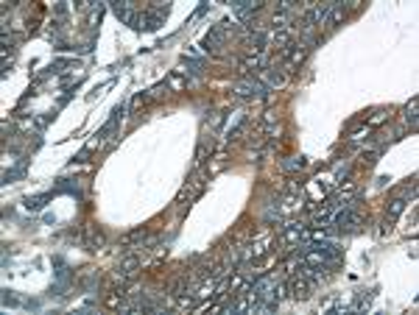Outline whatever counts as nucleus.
Returning a JSON list of instances; mask_svg holds the SVG:
<instances>
[{"label":"nucleus","mask_w":419,"mask_h":315,"mask_svg":"<svg viewBox=\"0 0 419 315\" xmlns=\"http://www.w3.org/2000/svg\"><path fill=\"white\" fill-rule=\"evenodd\" d=\"M380 154H383V145H375L372 151H363V154H361V165L372 168V165L377 162V156H380Z\"/></svg>","instance_id":"6e6552de"},{"label":"nucleus","mask_w":419,"mask_h":315,"mask_svg":"<svg viewBox=\"0 0 419 315\" xmlns=\"http://www.w3.org/2000/svg\"><path fill=\"white\" fill-rule=\"evenodd\" d=\"M344 14H347V8H344L341 3H335V6H333V14L327 17V22H324V25H327V28H335V25H338V22L344 20Z\"/></svg>","instance_id":"0eeeda50"},{"label":"nucleus","mask_w":419,"mask_h":315,"mask_svg":"<svg viewBox=\"0 0 419 315\" xmlns=\"http://www.w3.org/2000/svg\"><path fill=\"white\" fill-rule=\"evenodd\" d=\"M403 210H405V198H397V201H391V207H389V220H394V217H397Z\"/></svg>","instance_id":"f8f14e48"},{"label":"nucleus","mask_w":419,"mask_h":315,"mask_svg":"<svg viewBox=\"0 0 419 315\" xmlns=\"http://www.w3.org/2000/svg\"><path fill=\"white\" fill-rule=\"evenodd\" d=\"M235 92H238L241 98H266V95H269V87L255 81V78H249V81L235 84Z\"/></svg>","instance_id":"f03ea898"},{"label":"nucleus","mask_w":419,"mask_h":315,"mask_svg":"<svg viewBox=\"0 0 419 315\" xmlns=\"http://www.w3.org/2000/svg\"><path fill=\"white\" fill-rule=\"evenodd\" d=\"M87 248H90V251H95V248H98V245H104V234H101L98 229H95V226H90V229H87Z\"/></svg>","instance_id":"39448f33"},{"label":"nucleus","mask_w":419,"mask_h":315,"mask_svg":"<svg viewBox=\"0 0 419 315\" xmlns=\"http://www.w3.org/2000/svg\"><path fill=\"white\" fill-rule=\"evenodd\" d=\"M358 223H361V215L355 212L352 204H344L341 210L333 215V226H338V229H355Z\"/></svg>","instance_id":"f257e3e1"},{"label":"nucleus","mask_w":419,"mask_h":315,"mask_svg":"<svg viewBox=\"0 0 419 315\" xmlns=\"http://www.w3.org/2000/svg\"><path fill=\"white\" fill-rule=\"evenodd\" d=\"M56 193H70L73 198H81V190H78V182H70V179H62L56 184Z\"/></svg>","instance_id":"423d86ee"},{"label":"nucleus","mask_w":419,"mask_h":315,"mask_svg":"<svg viewBox=\"0 0 419 315\" xmlns=\"http://www.w3.org/2000/svg\"><path fill=\"white\" fill-rule=\"evenodd\" d=\"M305 165H307L305 156H291V159L282 162V170H299V168H305Z\"/></svg>","instance_id":"9b49d317"},{"label":"nucleus","mask_w":419,"mask_h":315,"mask_svg":"<svg viewBox=\"0 0 419 315\" xmlns=\"http://www.w3.org/2000/svg\"><path fill=\"white\" fill-rule=\"evenodd\" d=\"M140 237H145V229H137V231H132V234H126L123 243H135V240H140Z\"/></svg>","instance_id":"2eb2a0df"},{"label":"nucleus","mask_w":419,"mask_h":315,"mask_svg":"<svg viewBox=\"0 0 419 315\" xmlns=\"http://www.w3.org/2000/svg\"><path fill=\"white\" fill-rule=\"evenodd\" d=\"M25 165H28V162L22 159V162L17 165L14 170H6V173H3V182L8 184V182H14V179H20V176H25Z\"/></svg>","instance_id":"9d476101"},{"label":"nucleus","mask_w":419,"mask_h":315,"mask_svg":"<svg viewBox=\"0 0 419 315\" xmlns=\"http://www.w3.org/2000/svg\"><path fill=\"white\" fill-rule=\"evenodd\" d=\"M185 67H190L193 76H199L201 67H204V62H199V59H185Z\"/></svg>","instance_id":"ddd939ff"},{"label":"nucleus","mask_w":419,"mask_h":315,"mask_svg":"<svg viewBox=\"0 0 419 315\" xmlns=\"http://www.w3.org/2000/svg\"><path fill=\"white\" fill-rule=\"evenodd\" d=\"M135 268H137V257H126V259H123V265L118 268V276H121V279H126V276H132V273H135Z\"/></svg>","instance_id":"1a4fd4ad"},{"label":"nucleus","mask_w":419,"mask_h":315,"mask_svg":"<svg viewBox=\"0 0 419 315\" xmlns=\"http://www.w3.org/2000/svg\"><path fill=\"white\" fill-rule=\"evenodd\" d=\"M405 120H408V126H411V128H417V101L408 106V117H405Z\"/></svg>","instance_id":"4468645a"},{"label":"nucleus","mask_w":419,"mask_h":315,"mask_svg":"<svg viewBox=\"0 0 419 315\" xmlns=\"http://www.w3.org/2000/svg\"><path fill=\"white\" fill-rule=\"evenodd\" d=\"M310 290H313V282L307 279L305 273H299V279H293V285H291V296L296 301H305L310 296Z\"/></svg>","instance_id":"7ed1b4c3"},{"label":"nucleus","mask_w":419,"mask_h":315,"mask_svg":"<svg viewBox=\"0 0 419 315\" xmlns=\"http://www.w3.org/2000/svg\"><path fill=\"white\" fill-rule=\"evenodd\" d=\"M53 196H59L56 190H50V193H45V196H34V198H25V210L28 212H36V210H42L45 201H50Z\"/></svg>","instance_id":"20e7f679"}]
</instances>
